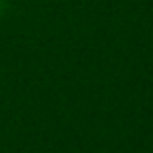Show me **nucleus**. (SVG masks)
I'll return each instance as SVG.
<instances>
[]
</instances>
